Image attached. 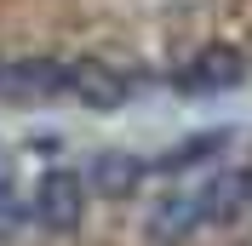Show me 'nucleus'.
Returning <instances> with one entry per match:
<instances>
[{
	"label": "nucleus",
	"mask_w": 252,
	"mask_h": 246,
	"mask_svg": "<svg viewBox=\"0 0 252 246\" xmlns=\"http://www.w3.org/2000/svg\"><path fill=\"white\" fill-rule=\"evenodd\" d=\"M86 200H92V189H86V178L69 166H52L40 184H34L29 195V223L46 235H69L80 229V217H86Z\"/></svg>",
	"instance_id": "obj_1"
},
{
	"label": "nucleus",
	"mask_w": 252,
	"mask_h": 246,
	"mask_svg": "<svg viewBox=\"0 0 252 246\" xmlns=\"http://www.w3.org/2000/svg\"><path fill=\"white\" fill-rule=\"evenodd\" d=\"M132 92H138V75H121V69H109V63H97V58H63L58 97H80V103H92V109H121Z\"/></svg>",
	"instance_id": "obj_2"
},
{
	"label": "nucleus",
	"mask_w": 252,
	"mask_h": 246,
	"mask_svg": "<svg viewBox=\"0 0 252 246\" xmlns=\"http://www.w3.org/2000/svg\"><path fill=\"white\" fill-rule=\"evenodd\" d=\"M195 229H206L201 184H189V189H166V195L149 206V217H143V235H149L155 246H184Z\"/></svg>",
	"instance_id": "obj_3"
},
{
	"label": "nucleus",
	"mask_w": 252,
	"mask_h": 246,
	"mask_svg": "<svg viewBox=\"0 0 252 246\" xmlns=\"http://www.w3.org/2000/svg\"><path fill=\"white\" fill-rule=\"evenodd\" d=\"M86 189L92 195H103V200H126V195H138V184L149 178V160H138L132 149H103V154H92L86 160Z\"/></svg>",
	"instance_id": "obj_4"
},
{
	"label": "nucleus",
	"mask_w": 252,
	"mask_h": 246,
	"mask_svg": "<svg viewBox=\"0 0 252 246\" xmlns=\"http://www.w3.org/2000/svg\"><path fill=\"white\" fill-rule=\"evenodd\" d=\"M247 80V63L235 58L229 46H212V52H195L184 69H172V86L178 92H229Z\"/></svg>",
	"instance_id": "obj_5"
},
{
	"label": "nucleus",
	"mask_w": 252,
	"mask_h": 246,
	"mask_svg": "<svg viewBox=\"0 0 252 246\" xmlns=\"http://www.w3.org/2000/svg\"><path fill=\"white\" fill-rule=\"evenodd\" d=\"M223 143H229V132H223V126H212V132H189L184 143L160 149L155 160H149V172H166V178H178V172H195V166H206V160H218Z\"/></svg>",
	"instance_id": "obj_6"
},
{
	"label": "nucleus",
	"mask_w": 252,
	"mask_h": 246,
	"mask_svg": "<svg viewBox=\"0 0 252 246\" xmlns=\"http://www.w3.org/2000/svg\"><path fill=\"white\" fill-rule=\"evenodd\" d=\"M23 229H29V200L17 195L12 160H6V149H0V246H12Z\"/></svg>",
	"instance_id": "obj_7"
}]
</instances>
